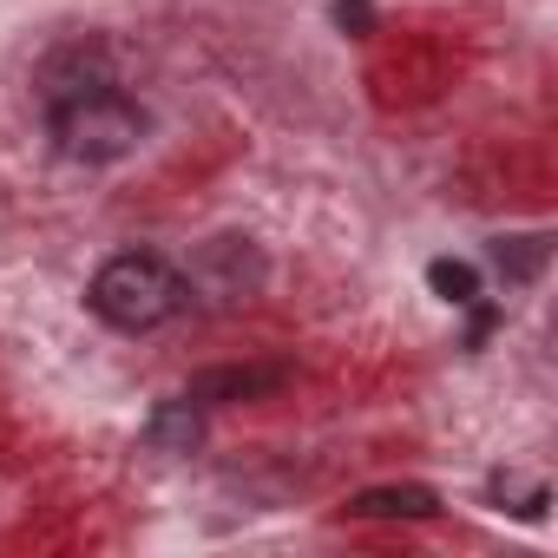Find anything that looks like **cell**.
Segmentation results:
<instances>
[{"instance_id":"1","label":"cell","mask_w":558,"mask_h":558,"mask_svg":"<svg viewBox=\"0 0 558 558\" xmlns=\"http://www.w3.org/2000/svg\"><path fill=\"white\" fill-rule=\"evenodd\" d=\"M86 310L119 336H151L184 310V276L151 250H125V256L99 263L93 290H86Z\"/></svg>"},{"instance_id":"2","label":"cell","mask_w":558,"mask_h":558,"mask_svg":"<svg viewBox=\"0 0 558 558\" xmlns=\"http://www.w3.org/2000/svg\"><path fill=\"white\" fill-rule=\"evenodd\" d=\"M47 125H53L60 158H73V165H119V158H132V151L145 145V132H151L145 106L125 99V93H112V86H93V93H80V99L47 106Z\"/></svg>"},{"instance_id":"3","label":"cell","mask_w":558,"mask_h":558,"mask_svg":"<svg viewBox=\"0 0 558 558\" xmlns=\"http://www.w3.org/2000/svg\"><path fill=\"white\" fill-rule=\"evenodd\" d=\"M184 276V303H204V310H236L263 290V250L250 236H210L191 250V263L178 269Z\"/></svg>"},{"instance_id":"4","label":"cell","mask_w":558,"mask_h":558,"mask_svg":"<svg viewBox=\"0 0 558 558\" xmlns=\"http://www.w3.org/2000/svg\"><path fill=\"white\" fill-rule=\"evenodd\" d=\"M283 381H290L283 368H204V375H191L184 401H197V408H230V401H263V395H276Z\"/></svg>"},{"instance_id":"5","label":"cell","mask_w":558,"mask_h":558,"mask_svg":"<svg viewBox=\"0 0 558 558\" xmlns=\"http://www.w3.org/2000/svg\"><path fill=\"white\" fill-rule=\"evenodd\" d=\"M440 493L434 486H368L349 499V519H434Z\"/></svg>"},{"instance_id":"6","label":"cell","mask_w":558,"mask_h":558,"mask_svg":"<svg viewBox=\"0 0 558 558\" xmlns=\"http://www.w3.org/2000/svg\"><path fill=\"white\" fill-rule=\"evenodd\" d=\"M204 440V408L197 401H165L151 421H145V447H158V453H191Z\"/></svg>"},{"instance_id":"7","label":"cell","mask_w":558,"mask_h":558,"mask_svg":"<svg viewBox=\"0 0 558 558\" xmlns=\"http://www.w3.org/2000/svg\"><path fill=\"white\" fill-rule=\"evenodd\" d=\"M427 283H434V296L453 303V310H473V303H480V269L460 263V256H434V263H427Z\"/></svg>"},{"instance_id":"8","label":"cell","mask_w":558,"mask_h":558,"mask_svg":"<svg viewBox=\"0 0 558 558\" xmlns=\"http://www.w3.org/2000/svg\"><path fill=\"white\" fill-rule=\"evenodd\" d=\"M493 499H499V512H519V519H545V506H551V493L538 480H519V473H499Z\"/></svg>"},{"instance_id":"9","label":"cell","mask_w":558,"mask_h":558,"mask_svg":"<svg viewBox=\"0 0 558 558\" xmlns=\"http://www.w3.org/2000/svg\"><path fill=\"white\" fill-rule=\"evenodd\" d=\"M493 263L525 283V276H538V263H545V236H499L493 243Z\"/></svg>"},{"instance_id":"10","label":"cell","mask_w":558,"mask_h":558,"mask_svg":"<svg viewBox=\"0 0 558 558\" xmlns=\"http://www.w3.org/2000/svg\"><path fill=\"white\" fill-rule=\"evenodd\" d=\"M336 21L349 34H375V8H368V0H336Z\"/></svg>"}]
</instances>
